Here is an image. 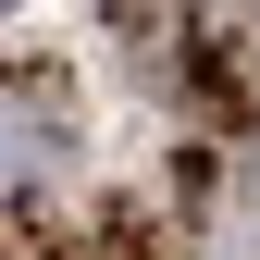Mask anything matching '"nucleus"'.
<instances>
[{"label":"nucleus","mask_w":260,"mask_h":260,"mask_svg":"<svg viewBox=\"0 0 260 260\" xmlns=\"http://www.w3.org/2000/svg\"><path fill=\"white\" fill-rule=\"evenodd\" d=\"M0 13H13V0H0Z\"/></svg>","instance_id":"f03ea898"},{"label":"nucleus","mask_w":260,"mask_h":260,"mask_svg":"<svg viewBox=\"0 0 260 260\" xmlns=\"http://www.w3.org/2000/svg\"><path fill=\"white\" fill-rule=\"evenodd\" d=\"M75 174V87L38 62H0V211Z\"/></svg>","instance_id":"f257e3e1"}]
</instances>
